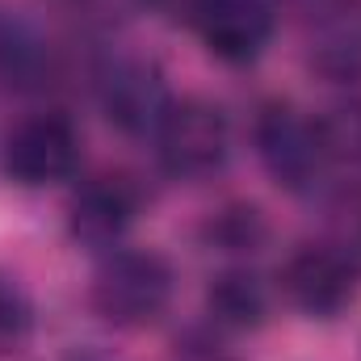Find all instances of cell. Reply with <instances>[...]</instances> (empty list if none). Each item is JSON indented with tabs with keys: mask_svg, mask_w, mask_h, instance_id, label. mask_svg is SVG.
<instances>
[{
	"mask_svg": "<svg viewBox=\"0 0 361 361\" xmlns=\"http://www.w3.org/2000/svg\"><path fill=\"white\" fill-rule=\"evenodd\" d=\"M177 361H235V353L227 349L223 328H189L177 341Z\"/></svg>",
	"mask_w": 361,
	"mask_h": 361,
	"instance_id": "obj_15",
	"label": "cell"
},
{
	"mask_svg": "<svg viewBox=\"0 0 361 361\" xmlns=\"http://www.w3.org/2000/svg\"><path fill=\"white\" fill-rule=\"evenodd\" d=\"M63 17H72L76 25H89V30H109V25H122L126 17H135L147 0H51Z\"/></svg>",
	"mask_w": 361,
	"mask_h": 361,
	"instance_id": "obj_14",
	"label": "cell"
},
{
	"mask_svg": "<svg viewBox=\"0 0 361 361\" xmlns=\"http://www.w3.org/2000/svg\"><path fill=\"white\" fill-rule=\"evenodd\" d=\"M34 332V302L25 298V290L0 273V353H17Z\"/></svg>",
	"mask_w": 361,
	"mask_h": 361,
	"instance_id": "obj_13",
	"label": "cell"
},
{
	"mask_svg": "<svg viewBox=\"0 0 361 361\" xmlns=\"http://www.w3.org/2000/svg\"><path fill=\"white\" fill-rule=\"evenodd\" d=\"M97 101L122 135H156L173 97L164 72L143 55H109L97 68Z\"/></svg>",
	"mask_w": 361,
	"mask_h": 361,
	"instance_id": "obj_4",
	"label": "cell"
},
{
	"mask_svg": "<svg viewBox=\"0 0 361 361\" xmlns=\"http://www.w3.org/2000/svg\"><path fill=\"white\" fill-rule=\"evenodd\" d=\"M265 235H269V227H265L261 210H257V206H244V202L223 206V210L210 214V223H206V240H210V248H219V252H257V248L265 244Z\"/></svg>",
	"mask_w": 361,
	"mask_h": 361,
	"instance_id": "obj_12",
	"label": "cell"
},
{
	"mask_svg": "<svg viewBox=\"0 0 361 361\" xmlns=\"http://www.w3.org/2000/svg\"><path fill=\"white\" fill-rule=\"evenodd\" d=\"M156 156L164 173L177 180H206L214 177L231 156V126L223 105L206 97L173 101L160 130H156Z\"/></svg>",
	"mask_w": 361,
	"mask_h": 361,
	"instance_id": "obj_2",
	"label": "cell"
},
{
	"mask_svg": "<svg viewBox=\"0 0 361 361\" xmlns=\"http://www.w3.org/2000/svg\"><path fill=\"white\" fill-rule=\"evenodd\" d=\"M76 164H80V130L63 114H34L4 143V173L25 189H42L72 177Z\"/></svg>",
	"mask_w": 361,
	"mask_h": 361,
	"instance_id": "obj_5",
	"label": "cell"
},
{
	"mask_svg": "<svg viewBox=\"0 0 361 361\" xmlns=\"http://www.w3.org/2000/svg\"><path fill=\"white\" fill-rule=\"evenodd\" d=\"M311 68L336 85L361 80V0H315L307 25Z\"/></svg>",
	"mask_w": 361,
	"mask_h": 361,
	"instance_id": "obj_8",
	"label": "cell"
},
{
	"mask_svg": "<svg viewBox=\"0 0 361 361\" xmlns=\"http://www.w3.org/2000/svg\"><path fill=\"white\" fill-rule=\"evenodd\" d=\"M281 290L302 315L332 319L357 294V265L336 244H302L281 269Z\"/></svg>",
	"mask_w": 361,
	"mask_h": 361,
	"instance_id": "obj_6",
	"label": "cell"
},
{
	"mask_svg": "<svg viewBox=\"0 0 361 361\" xmlns=\"http://www.w3.org/2000/svg\"><path fill=\"white\" fill-rule=\"evenodd\" d=\"M257 152H261L269 177L290 193H311L332 173L324 126L302 118L286 101L261 105V114H257Z\"/></svg>",
	"mask_w": 361,
	"mask_h": 361,
	"instance_id": "obj_3",
	"label": "cell"
},
{
	"mask_svg": "<svg viewBox=\"0 0 361 361\" xmlns=\"http://www.w3.org/2000/svg\"><path fill=\"white\" fill-rule=\"evenodd\" d=\"M89 302L114 328H147L173 302V265L147 248L114 252L92 277Z\"/></svg>",
	"mask_w": 361,
	"mask_h": 361,
	"instance_id": "obj_1",
	"label": "cell"
},
{
	"mask_svg": "<svg viewBox=\"0 0 361 361\" xmlns=\"http://www.w3.org/2000/svg\"><path fill=\"white\" fill-rule=\"evenodd\" d=\"M59 80V55L51 38L21 13H0V89L34 97Z\"/></svg>",
	"mask_w": 361,
	"mask_h": 361,
	"instance_id": "obj_10",
	"label": "cell"
},
{
	"mask_svg": "<svg viewBox=\"0 0 361 361\" xmlns=\"http://www.w3.org/2000/svg\"><path fill=\"white\" fill-rule=\"evenodd\" d=\"M223 63H252L273 38L269 0H197L189 21Z\"/></svg>",
	"mask_w": 361,
	"mask_h": 361,
	"instance_id": "obj_7",
	"label": "cell"
},
{
	"mask_svg": "<svg viewBox=\"0 0 361 361\" xmlns=\"http://www.w3.org/2000/svg\"><path fill=\"white\" fill-rule=\"evenodd\" d=\"M206 311H210L214 328H223V332H248V328L265 324V315H269V290H265V281L257 273L227 269L210 281Z\"/></svg>",
	"mask_w": 361,
	"mask_h": 361,
	"instance_id": "obj_11",
	"label": "cell"
},
{
	"mask_svg": "<svg viewBox=\"0 0 361 361\" xmlns=\"http://www.w3.org/2000/svg\"><path fill=\"white\" fill-rule=\"evenodd\" d=\"M139 214V189L126 177H92L68 206V227L89 248H114Z\"/></svg>",
	"mask_w": 361,
	"mask_h": 361,
	"instance_id": "obj_9",
	"label": "cell"
}]
</instances>
